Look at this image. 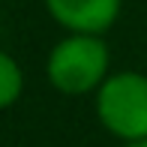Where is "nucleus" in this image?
<instances>
[{"instance_id": "f03ea898", "label": "nucleus", "mask_w": 147, "mask_h": 147, "mask_svg": "<svg viewBox=\"0 0 147 147\" xmlns=\"http://www.w3.org/2000/svg\"><path fill=\"white\" fill-rule=\"evenodd\" d=\"M96 114L108 132L123 141L147 138V75L117 72L99 84Z\"/></svg>"}, {"instance_id": "39448f33", "label": "nucleus", "mask_w": 147, "mask_h": 147, "mask_svg": "<svg viewBox=\"0 0 147 147\" xmlns=\"http://www.w3.org/2000/svg\"><path fill=\"white\" fill-rule=\"evenodd\" d=\"M129 147H147V138H141V141H129Z\"/></svg>"}, {"instance_id": "7ed1b4c3", "label": "nucleus", "mask_w": 147, "mask_h": 147, "mask_svg": "<svg viewBox=\"0 0 147 147\" xmlns=\"http://www.w3.org/2000/svg\"><path fill=\"white\" fill-rule=\"evenodd\" d=\"M51 18L69 33H99L102 36L117 21L123 0H45Z\"/></svg>"}, {"instance_id": "20e7f679", "label": "nucleus", "mask_w": 147, "mask_h": 147, "mask_svg": "<svg viewBox=\"0 0 147 147\" xmlns=\"http://www.w3.org/2000/svg\"><path fill=\"white\" fill-rule=\"evenodd\" d=\"M21 87H24L21 66L6 54V51H0V108H9V105L21 96Z\"/></svg>"}, {"instance_id": "f257e3e1", "label": "nucleus", "mask_w": 147, "mask_h": 147, "mask_svg": "<svg viewBox=\"0 0 147 147\" xmlns=\"http://www.w3.org/2000/svg\"><path fill=\"white\" fill-rule=\"evenodd\" d=\"M108 78V48L99 33H69L48 54V81L60 93L81 96Z\"/></svg>"}]
</instances>
